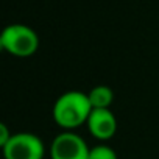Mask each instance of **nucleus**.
I'll list each match as a JSON object with an SVG mask.
<instances>
[{
	"label": "nucleus",
	"mask_w": 159,
	"mask_h": 159,
	"mask_svg": "<svg viewBox=\"0 0 159 159\" xmlns=\"http://www.w3.org/2000/svg\"><path fill=\"white\" fill-rule=\"evenodd\" d=\"M92 106L86 92L67 91L61 94L52 108L53 122L62 131H75L88 123Z\"/></svg>",
	"instance_id": "1"
},
{
	"label": "nucleus",
	"mask_w": 159,
	"mask_h": 159,
	"mask_svg": "<svg viewBox=\"0 0 159 159\" xmlns=\"http://www.w3.org/2000/svg\"><path fill=\"white\" fill-rule=\"evenodd\" d=\"M0 47L3 52L16 58L33 56L39 48L38 33L24 24H11L3 28L0 34Z\"/></svg>",
	"instance_id": "2"
},
{
	"label": "nucleus",
	"mask_w": 159,
	"mask_h": 159,
	"mask_svg": "<svg viewBox=\"0 0 159 159\" xmlns=\"http://www.w3.org/2000/svg\"><path fill=\"white\" fill-rule=\"evenodd\" d=\"M3 159H44L45 145L42 139L28 131L13 133L10 142L2 148Z\"/></svg>",
	"instance_id": "3"
},
{
	"label": "nucleus",
	"mask_w": 159,
	"mask_h": 159,
	"mask_svg": "<svg viewBox=\"0 0 159 159\" xmlns=\"http://www.w3.org/2000/svg\"><path fill=\"white\" fill-rule=\"evenodd\" d=\"M91 147L75 131H61L50 143V159H89Z\"/></svg>",
	"instance_id": "4"
},
{
	"label": "nucleus",
	"mask_w": 159,
	"mask_h": 159,
	"mask_svg": "<svg viewBox=\"0 0 159 159\" xmlns=\"http://www.w3.org/2000/svg\"><path fill=\"white\" fill-rule=\"evenodd\" d=\"M86 126L94 139L100 140V143H105L116 136L119 125L111 109H92Z\"/></svg>",
	"instance_id": "5"
},
{
	"label": "nucleus",
	"mask_w": 159,
	"mask_h": 159,
	"mask_svg": "<svg viewBox=\"0 0 159 159\" xmlns=\"http://www.w3.org/2000/svg\"><path fill=\"white\" fill-rule=\"evenodd\" d=\"M92 109H111L114 103V91L106 84L94 86L88 92Z\"/></svg>",
	"instance_id": "6"
},
{
	"label": "nucleus",
	"mask_w": 159,
	"mask_h": 159,
	"mask_svg": "<svg viewBox=\"0 0 159 159\" xmlns=\"http://www.w3.org/2000/svg\"><path fill=\"white\" fill-rule=\"evenodd\" d=\"M89 159H119V157L112 147H109L106 143H98V145L91 147Z\"/></svg>",
	"instance_id": "7"
},
{
	"label": "nucleus",
	"mask_w": 159,
	"mask_h": 159,
	"mask_svg": "<svg viewBox=\"0 0 159 159\" xmlns=\"http://www.w3.org/2000/svg\"><path fill=\"white\" fill-rule=\"evenodd\" d=\"M11 137H13V133L10 131L8 125H7V123H0V147L3 148V147L10 142Z\"/></svg>",
	"instance_id": "8"
}]
</instances>
